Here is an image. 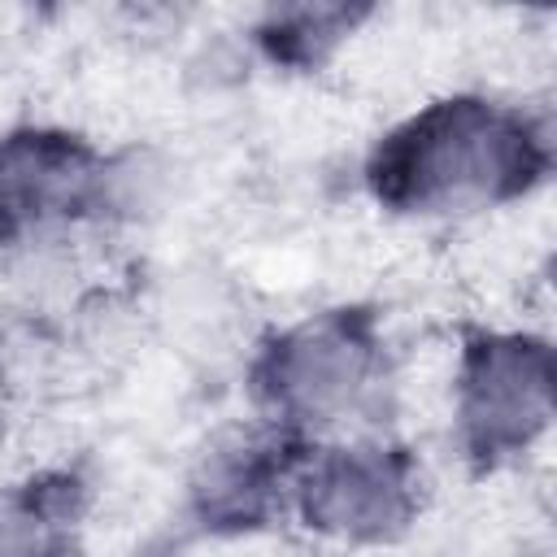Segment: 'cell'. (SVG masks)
I'll use <instances>...</instances> for the list:
<instances>
[{
  "mask_svg": "<svg viewBox=\"0 0 557 557\" xmlns=\"http://www.w3.org/2000/svg\"><path fill=\"white\" fill-rule=\"evenodd\" d=\"M540 170V135L518 113L483 100H444L379 144L370 183L396 209L448 213L513 196Z\"/></svg>",
  "mask_w": 557,
  "mask_h": 557,
  "instance_id": "6da1fadb",
  "label": "cell"
},
{
  "mask_svg": "<svg viewBox=\"0 0 557 557\" xmlns=\"http://www.w3.org/2000/svg\"><path fill=\"white\" fill-rule=\"evenodd\" d=\"M374 374V339L352 313H322L274 339L261 361L265 400L292 422L348 413Z\"/></svg>",
  "mask_w": 557,
  "mask_h": 557,
  "instance_id": "7a4b0ae2",
  "label": "cell"
},
{
  "mask_svg": "<svg viewBox=\"0 0 557 557\" xmlns=\"http://www.w3.org/2000/svg\"><path fill=\"white\" fill-rule=\"evenodd\" d=\"M553 413V357L540 339L487 335L470 344L461 366V431L483 457L527 448Z\"/></svg>",
  "mask_w": 557,
  "mask_h": 557,
  "instance_id": "3957f363",
  "label": "cell"
},
{
  "mask_svg": "<svg viewBox=\"0 0 557 557\" xmlns=\"http://www.w3.org/2000/svg\"><path fill=\"white\" fill-rule=\"evenodd\" d=\"M413 466L396 448L352 444L313 457L296 496L309 527L339 535V540H387L396 535L418 496H413Z\"/></svg>",
  "mask_w": 557,
  "mask_h": 557,
  "instance_id": "277c9868",
  "label": "cell"
},
{
  "mask_svg": "<svg viewBox=\"0 0 557 557\" xmlns=\"http://www.w3.org/2000/svg\"><path fill=\"white\" fill-rule=\"evenodd\" d=\"M104 196V165L65 135L26 131L0 144V239L87 213Z\"/></svg>",
  "mask_w": 557,
  "mask_h": 557,
  "instance_id": "5b68a950",
  "label": "cell"
},
{
  "mask_svg": "<svg viewBox=\"0 0 557 557\" xmlns=\"http://www.w3.org/2000/svg\"><path fill=\"white\" fill-rule=\"evenodd\" d=\"M70 522V487H4L0 492V557H57Z\"/></svg>",
  "mask_w": 557,
  "mask_h": 557,
  "instance_id": "8992f818",
  "label": "cell"
},
{
  "mask_svg": "<svg viewBox=\"0 0 557 557\" xmlns=\"http://www.w3.org/2000/svg\"><path fill=\"white\" fill-rule=\"evenodd\" d=\"M265 448L239 444L231 453H218L205 470L200 496H205V513L213 518H252L265 500V483H270V466L261 461Z\"/></svg>",
  "mask_w": 557,
  "mask_h": 557,
  "instance_id": "52a82bcc",
  "label": "cell"
}]
</instances>
